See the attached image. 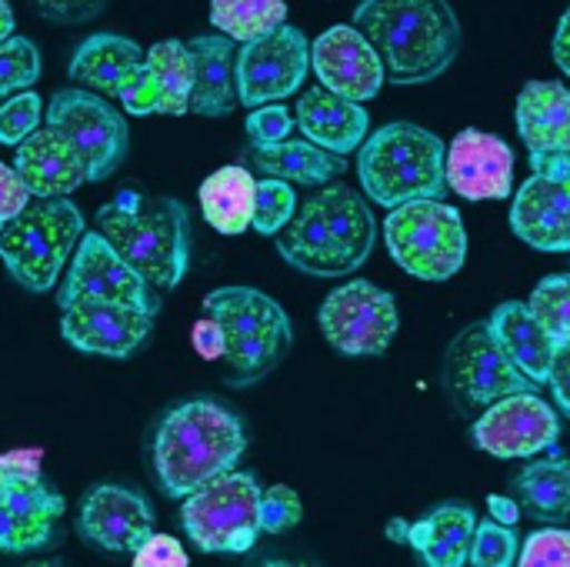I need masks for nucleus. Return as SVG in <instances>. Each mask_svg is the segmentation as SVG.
<instances>
[{
    "label": "nucleus",
    "instance_id": "nucleus-1",
    "mask_svg": "<svg viewBox=\"0 0 570 567\" xmlns=\"http://www.w3.org/2000/svg\"><path fill=\"white\" fill-rule=\"evenodd\" d=\"M354 27L377 50L391 84H431L451 70L464 30L448 0H361Z\"/></svg>",
    "mask_w": 570,
    "mask_h": 567
},
{
    "label": "nucleus",
    "instance_id": "nucleus-2",
    "mask_svg": "<svg viewBox=\"0 0 570 567\" xmlns=\"http://www.w3.org/2000/svg\"><path fill=\"white\" fill-rule=\"evenodd\" d=\"M247 451L244 421L214 398L174 404L154 428L150 461L160 491L184 501L207 481L237 468Z\"/></svg>",
    "mask_w": 570,
    "mask_h": 567
},
{
    "label": "nucleus",
    "instance_id": "nucleus-3",
    "mask_svg": "<svg viewBox=\"0 0 570 567\" xmlns=\"http://www.w3.org/2000/svg\"><path fill=\"white\" fill-rule=\"evenodd\" d=\"M374 241L377 221L371 204L331 180L297 204L291 224L277 234V254L311 277H347L367 264Z\"/></svg>",
    "mask_w": 570,
    "mask_h": 567
},
{
    "label": "nucleus",
    "instance_id": "nucleus-4",
    "mask_svg": "<svg viewBox=\"0 0 570 567\" xmlns=\"http://www.w3.org/2000/svg\"><path fill=\"white\" fill-rule=\"evenodd\" d=\"M97 231L154 291H174L184 281L190 217L180 201L127 187L97 211Z\"/></svg>",
    "mask_w": 570,
    "mask_h": 567
},
{
    "label": "nucleus",
    "instance_id": "nucleus-5",
    "mask_svg": "<svg viewBox=\"0 0 570 567\" xmlns=\"http://www.w3.org/2000/svg\"><path fill=\"white\" fill-rule=\"evenodd\" d=\"M357 177L364 194L381 207H401L428 197L441 201L451 190L448 147L434 130L411 120H394L367 134L361 144Z\"/></svg>",
    "mask_w": 570,
    "mask_h": 567
},
{
    "label": "nucleus",
    "instance_id": "nucleus-6",
    "mask_svg": "<svg viewBox=\"0 0 570 567\" xmlns=\"http://www.w3.org/2000/svg\"><path fill=\"white\" fill-rule=\"evenodd\" d=\"M204 311L224 331V381L250 388L284 364L294 348L287 311L257 287H217L204 297Z\"/></svg>",
    "mask_w": 570,
    "mask_h": 567
},
{
    "label": "nucleus",
    "instance_id": "nucleus-7",
    "mask_svg": "<svg viewBox=\"0 0 570 567\" xmlns=\"http://www.w3.org/2000/svg\"><path fill=\"white\" fill-rule=\"evenodd\" d=\"M83 237V214L67 197H33L3 231L0 261L30 294L53 291L60 271Z\"/></svg>",
    "mask_w": 570,
    "mask_h": 567
},
{
    "label": "nucleus",
    "instance_id": "nucleus-8",
    "mask_svg": "<svg viewBox=\"0 0 570 567\" xmlns=\"http://www.w3.org/2000/svg\"><path fill=\"white\" fill-rule=\"evenodd\" d=\"M384 244L401 271L417 281H451L468 261V227L458 207L428 197L391 207Z\"/></svg>",
    "mask_w": 570,
    "mask_h": 567
},
{
    "label": "nucleus",
    "instance_id": "nucleus-9",
    "mask_svg": "<svg viewBox=\"0 0 570 567\" xmlns=\"http://www.w3.org/2000/svg\"><path fill=\"white\" fill-rule=\"evenodd\" d=\"M261 481L227 471L184 498L180 525L204 555H244L261 538Z\"/></svg>",
    "mask_w": 570,
    "mask_h": 567
},
{
    "label": "nucleus",
    "instance_id": "nucleus-10",
    "mask_svg": "<svg viewBox=\"0 0 570 567\" xmlns=\"http://www.w3.org/2000/svg\"><path fill=\"white\" fill-rule=\"evenodd\" d=\"M321 334L344 358H381L397 338L401 314L394 294L371 281H347L317 311Z\"/></svg>",
    "mask_w": 570,
    "mask_h": 567
},
{
    "label": "nucleus",
    "instance_id": "nucleus-11",
    "mask_svg": "<svg viewBox=\"0 0 570 567\" xmlns=\"http://www.w3.org/2000/svg\"><path fill=\"white\" fill-rule=\"evenodd\" d=\"M444 388L464 414L484 411L508 394L538 391V384L524 378L498 348V341L488 331V321L464 328L451 341L444 358Z\"/></svg>",
    "mask_w": 570,
    "mask_h": 567
},
{
    "label": "nucleus",
    "instance_id": "nucleus-12",
    "mask_svg": "<svg viewBox=\"0 0 570 567\" xmlns=\"http://www.w3.org/2000/svg\"><path fill=\"white\" fill-rule=\"evenodd\" d=\"M47 127L63 134L80 157L87 160L90 184L107 180L127 157V120L117 107L107 104V97L83 90V87H63L50 97L47 107Z\"/></svg>",
    "mask_w": 570,
    "mask_h": 567
},
{
    "label": "nucleus",
    "instance_id": "nucleus-13",
    "mask_svg": "<svg viewBox=\"0 0 570 567\" xmlns=\"http://www.w3.org/2000/svg\"><path fill=\"white\" fill-rule=\"evenodd\" d=\"M57 304L60 311L73 304H120L147 314L160 311V297L154 294V287L117 254V247L100 231H83L67 277L57 291Z\"/></svg>",
    "mask_w": 570,
    "mask_h": 567
},
{
    "label": "nucleus",
    "instance_id": "nucleus-14",
    "mask_svg": "<svg viewBox=\"0 0 570 567\" xmlns=\"http://www.w3.org/2000/svg\"><path fill=\"white\" fill-rule=\"evenodd\" d=\"M311 70V40L304 30L281 23L264 37L237 47V97L244 107H264L301 90Z\"/></svg>",
    "mask_w": 570,
    "mask_h": 567
},
{
    "label": "nucleus",
    "instance_id": "nucleus-15",
    "mask_svg": "<svg viewBox=\"0 0 570 567\" xmlns=\"http://www.w3.org/2000/svg\"><path fill=\"white\" fill-rule=\"evenodd\" d=\"M471 438L484 454L501 461L534 458L558 448L561 418L544 398H538V391H521L484 408Z\"/></svg>",
    "mask_w": 570,
    "mask_h": 567
},
{
    "label": "nucleus",
    "instance_id": "nucleus-16",
    "mask_svg": "<svg viewBox=\"0 0 570 567\" xmlns=\"http://www.w3.org/2000/svg\"><path fill=\"white\" fill-rule=\"evenodd\" d=\"M63 495L40 475H0V555H27L57 541Z\"/></svg>",
    "mask_w": 570,
    "mask_h": 567
},
{
    "label": "nucleus",
    "instance_id": "nucleus-17",
    "mask_svg": "<svg viewBox=\"0 0 570 567\" xmlns=\"http://www.w3.org/2000/svg\"><path fill=\"white\" fill-rule=\"evenodd\" d=\"M77 531L87 545L107 555H134L147 535H154L150 501L120 485H94L77 515Z\"/></svg>",
    "mask_w": 570,
    "mask_h": 567
},
{
    "label": "nucleus",
    "instance_id": "nucleus-18",
    "mask_svg": "<svg viewBox=\"0 0 570 567\" xmlns=\"http://www.w3.org/2000/svg\"><path fill=\"white\" fill-rule=\"evenodd\" d=\"M311 67L317 80L351 100H374L387 80L371 40L354 23H334L311 43Z\"/></svg>",
    "mask_w": 570,
    "mask_h": 567
},
{
    "label": "nucleus",
    "instance_id": "nucleus-19",
    "mask_svg": "<svg viewBox=\"0 0 570 567\" xmlns=\"http://www.w3.org/2000/svg\"><path fill=\"white\" fill-rule=\"evenodd\" d=\"M154 321H157V314H147L137 307L73 304V307L60 311V334L80 354L124 361L147 344Z\"/></svg>",
    "mask_w": 570,
    "mask_h": 567
},
{
    "label": "nucleus",
    "instance_id": "nucleus-20",
    "mask_svg": "<svg viewBox=\"0 0 570 567\" xmlns=\"http://www.w3.org/2000/svg\"><path fill=\"white\" fill-rule=\"evenodd\" d=\"M448 187L464 201H504L514 190V150L478 127L461 130L448 147Z\"/></svg>",
    "mask_w": 570,
    "mask_h": 567
},
{
    "label": "nucleus",
    "instance_id": "nucleus-21",
    "mask_svg": "<svg viewBox=\"0 0 570 567\" xmlns=\"http://www.w3.org/2000/svg\"><path fill=\"white\" fill-rule=\"evenodd\" d=\"M194 60L184 40H160L147 50L144 77L120 97V107L134 117L167 114L180 117L190 110Z\"/></svg>",
    "mask_w": 570,
    "mask_h": 567
},
{
    "label": "nucleus",
    "instance_id": "nucleus-22",
    "mask_svg": "<svg viewBox=\"0 0 570 567\" xmlns=\"http://www.w3.org/2000/svg\"><path fill=\"white\" fill-rule=\"evenodd\" d=\"M511 231L534 251H570V180L531 174L511 201Z\"/></svg>",
    "mask_w": 570,
    "mask_h": 567
},
{
    "label": "nucleus",
    "instance_id": "nucleus-23",
    "mask_svg": "<svg viewBox=\"0 0 570 567\" xmlns=\"http://www.w3.org/2000/svg\"><path fill=\"white\" fill-rule=\"evenodd\" d=\"M13 170L23 180L30 197H67L80 184H90L87 177V160L80 150L57 134L53 127L33 130L27 140L17 144L13 154Z\"/></svg>",
    "mask_w": 570,
    "mask_h": 567
},
{
    "label": "nucleus",
    "instance_id": "nucleus-24",
    "mask_svg": "<svg viewBox=\"0 0 570 567\" xmlns=\"http://www.w3.org/2000/svg\"><path fill=\"white\" fill-rule=\"evenodd\" d=\"M147 67V50H140L130 37L120 33H90L70 57V80L107 97L120 100Z\"/></svg>",
    "mask_w": 570,
    "mask_h": 567
},
{
    "label": "nucleus",
    "instance_id": "nucleus-25",
    "mask_svg": "<svg viewBox=\"0 0 570 567\" xmlns=\"http://www.w3.org/2000/svg\"><path fill=\"white\" fill-rule=\"evenodd\" d=\"M294 120L307 140H314L317 147L341 154V157L357 150L367 140V127H371V117L361 107V100L341 97V94L327 90L324 84L304 90V97L297 100Z\"/></svg>",
    "mask_w": 570,
    "mask_h": 567
},
{
    "label": "nucleus",
    "instance_id": "nucleus-26",
    "mask_svg": "<svg viewBox=\"0 0 570 567\" xmlns=\"http://www.w3.org/2000/svg\"><path fill=\"white\" fill-rule=\"evenodd\" d=\"M194 60L190 110L200 117H227L237 107V40L227 33H200L187 40Z\"/></svg>",
    "mask_w": 570,
    "mask_h": 567
},
{
    "label": "nucleus",
    "instance_id": "nucleus-27",
    "mask_svg": "<svg viewBox=\"0 0 570 567\" xmlns=\"http://www.w3.org/2000/svg\"><path fill=\"white\" fill-rule=\"evenodd\" d=\"M488 331L498 341V348L511 358V364L531 378L538 388L548 384L551 378V361L558 344L551 341V334L538 324V317L531 314V307L524 301H504L494 307V314L488 317Z\"/></svg>",
    "mask_w": 570,
    "mask_h": 567
},
{
    "label": "nucleus",
    "instance_id": "nucleus-28",
    "mask_svg": "<svg viewBox=\"0 0 570 567\" xmlns=\"http://www.w3.org/2000/svg\"><path fill=\"white\" fill-rule=\"evenodd\" d=\"M478 518L471 505L448 501L411 525L407 548L428 567H464L471 561V541Z\"/></svg>",
    "mask_w": 570,
    "mask_h": 567
},
{
    "label": "nucleus",
    "instance_id": "nucleus-29",
    "mask_svg": "<svg viewBox=\"0 0 570 567\" xmlns=\"http://www.w3.org/2000/svg\"><path fill=\"white\" fill-rule=\"evenodd\" d=\"M514 120L528 154L570 147V87L561 80H528L518 94Z\"/></svg>",
    "mask_w": 570,
    "mask_h": 567
},
{
    "label": "nucleus",
    "instance_id": "nucleus-30",
    "mask_svg": "<svg viewBox=\"0 0 570 567\" xmlns=\"http://www.w3.org/2000/svg\"><path fill=\"white\" fill-rule=\"evenodd\" d=\"M247 160L250 170H257L261 177H277L301 187H324L347 170V160L341 154H331L307 137L304 140L287 137L281 144H254Z\"/></svg>",
    "mask_w": 570,
    "mask_h": 567
},
{
    "label": "nucleus",
    "instance_id": "nucleus-31",
    "mask_svg": "<svg viewBox=\"0 0 570 567\" xmlns=\"http://www.w3.org/2000/svg\"><path fill=\"white\" fill-rule=\"evenodd\" d=\"M514 498L521 515L538 525H564L570 521V458H561L558 448L548 458L531 461L514 481Z\"/></svg>",
    "mask_w": 570,
    "mask_h": 567
},
{
    "label": "nucleus",
    "instance_id": "nucleus-32",
    "mask_svg": "<svg viewBox=\"0 0 570 567\" xmlns=\"http://www.w3.org/2000/svg\"><path fill=\"white\" fill-rule=\"evenodd\" d=\"M254 197H257V180L247 167H240V164L220 167L200 184L204 221L214 231L237 237L254 221Z\"/></svg>",
    "mask_w": 570,
    "mask_h": 567
},
{
    "label": "nucleus",
    "instance_id": "nucleus-33",
    "mask_svg": "<svg viewBox=\"0 0 570 567\" xmlns=\"http://www.w3.org/2000/svg\"><path fill=\"white\" fill-rule=\"evenodd\" d=\"M210 23L237 43L271 33L287 23L284 0H210Z\"/></svg>",
    "mask_w": 570,
    "mask_h": 567
},
{
    "label": "nucleus",
    "instance_id": "nucleus-34",
    "mask_svg": "<svg viewBox=\"0 0 570 567\" xmlns=\"http://www.w3.org/2000/svg\"><path fill=\"white\" fill-rule=\"evenodd\" d=\"M531 314L538 317V324L551 334L554 344H568L570 341V274H548L531 301H528Z\"/></svg>",
    "mask_w": 570,
    "mask_h": 567
},
{
    "label": "nucleus",
    "instance_id": "nucleus-35",
    "mask_svg": "<svg viewBox=\"0 0 570 567\" xmlns=\"http://www.w3.org/2000/svg\"><path fill=\"white\" fill-rule=\"evenodd\" d=\"M297 211V194L294 184L277 180V177H261L257 180V197H254V221L250 227L264 237H277Z\"/></svg>",
    "mask_w": 570,
    "mask_h": 567
},
{
    "label": "nucleus",
    "instance_id": "nucleus-36",
    "mask_svg": "<svg viewBox=\"0 0 570 567\" xmlns=\"http://www.w3.org/2000/svg\"><path fill=\"white\" fill-rule=\"evenodd\" d=\"M40 80V50L27 37H7L0 43V104Z\"/></svg>",
    "mask_w": 570,
    "mask_h": 567
},
{
    "label": "nucleus",
    "instance_id": "nucleus-37",
    "mask_svg": "<svg viewBox=\"0 0 570 567\" xmlns=\"http://www.w3.org/2000/svg\"><path fill=\"white\" fill-rule=\"evenodd\" d=\"M521 545L511 525H501L494 518L481 521L471 541V561L474 567H511L518 565Z\"/></svg>",
    "mask_w": 570,
    "mask_h": 567
},
{
    "label": "nucleus",
    "instance_id": "nucleus-38",
    "mask_svg": "<svg viewBox=\"0 0 570 567\" xmlns=\"http://www.w3.org/2000/svg\"><path fill=\"white\" fill-rule=\"evenodd\" d=\"M40 117H43V100L33 90H20L17 97L3 100L0 104V144L17 147L37 130Z\"/></svg>",
    "mask_w": 570,
    "mask_h": 567
},
{
    "label": "nucleus",
    "instance_id": "nucleus-39",
    "mask_svg": "<svg viewBox=\"0 0 570 567\" xmlns=\"http://www.w3.org/2000/svg\"><path fill=\"white\" fill-rule=\"evenodd\" d=\"M304 521V501L294 488L274 485L261 495V535H287Z\"/></svg>",
    "mask_w": 570,
    "mask_h": 567
},
{
    "label": "nucleus",
    "instance_id": "nucleus-40",
    "mask_svg": "<svg viewBox=\"0 0 570 567\" xmlns=\"http://www.w3.org/2000/svg\"><path fill=\"white\" fill-rule=\"evenodd\" d=\"M521 567H570V531L564 528H541L528 535L518 555Z\"/></svg>",
    "mask_w": 570,
    "mask_h": 567
},
{
    "label": "nucleus",
    "instance_id": "nucleus-41",
    "mask_svg": "<svg viewBox=\"0 0 570 567\" xmlns=\"http://www.w3.org/2000/svg\"><path fill=\"white\" fill-rule=\"evenodd\" d=\"M294 117H291V110L287 107H281V104H264V107H254L250 114H247V134H250V140L254 144H281V140H287L291 137V130H294Z\"/></svg>",
    "mask_w": 570,
    "mask_h": 567
},
{
    "label": "nucleus",
    "instance_id": "nucleus-42",
    "mask_svg": "<svg viewBox=\"0 0 570 567\" xmlns=\"http://www.w3.org/2000/svg\"><path fill=\"white\" fill-rule=\"evenodd\" d=\"M134 567H187V551L170 535H147L144 545L130 555Z\"/></svg>",
    "mask_w": 570,
    "mask_h": 567
},
{
    "label": "nucleus",
    "instance_id": "nucleus-43",
    "mask_svg": "<svg viewBox=\"0 0 570 567\" xmlns=\"http://www.w3.org/2000/svg\"><path fill=\"white\" fill-rule=\"evenodd\" d=\"M33 7L53 23H87L104 13L107 0H33Z\"/></svg>",
    "mask_w": 570,
    "mask_h": 567
},
{
    "label": "nucleus",
    "instance_id": "nucleus-44",
    "mask_svg": "<svg viewBox=\"0 0 570 567\" xmlns=\"http://www.w3.org/2000/svg\"><path fill=\"white\" fill-rule=\"evenodd\" d=\"M27 204H30V194H27L23 180L17 177L13 167L0 164V231H3Z\"/></svg>",
    "mask_w": 570,
    "mask_h": 567
},
{
    "label": "nucleus",
    "instance_id": "nucleus-45",
    "mask_svg": "<svg viewBox=\"0 0 570 567\" xmlns=\"http://www.w3.org/2000/svg\"><path fill=\"white\" fill-rule=\"evenodd\" d=\"M548 388H551V394L558 401V411L564 418H570V341L568 344H558V351H554Z\"/></svg>",
    "mask_w": 570,
    "mask_h": 567
},
{
    "label": "nucleus",
    "instance_id": "nucleus-46",
    "mask_svg": "<svg viewBox=\"0 0 570 567\" xmlns=\"http://www.w3.org/2000/svg\"><path fill=\"white\" fill-rule=\"evenodd\" d=\"M190 341H194V348H197V354L204 361H220L224 358V331H220V324L210 314L194 324Z\"/></svg>",
    "mask_w": 570,
    "mask_h": 567
},
{
    "label": "nucleus",
    "instance_id": "nucleus-47",
    "mask_svg": "<svg viewBox=\"0 0 570 567\" xmlns=\"http://www.w3.org/2000/svg\"><path fill=\"white\" fill-rule=\"evenodd\" d=\"M531 170L548 180H570V147L554 150H534L531 154Z\"/></svg>",
    "mask_w": 570,
    "mask_h": 567
},
{
    "label": "nucleus",
    "instance_id": "nucleus-48",
    "mask_svg": "<svg viewBox=\"0 0 570 567\" xmlns=\"http://www.w3.org/2000/svg\"><path fill=\"white\" fill-rule=\"evenodd\" d=\"M551 50H554V60H558L561 74L570 80V7L561 13V20H558V30H554V43H551Z\"/></svg>",
    "mask_w": 570,
    "mask_h": 567
},
{
    "label": "nucleus",
    "instance_id": "nucleus-49",
    "mask_svg": "<svg viewBox=\"0 0 570 567\" xmlns=\"http://www.w3.org/2000/svg\"><path fill=\"white\" fill-rule=\"evenodd\" d=\"M488 508H491V518L501 521V525H518L521 518V508H518V498H504V495H491L488 498Z\"/></svg>",
    "mask_w": 570,
    "mask_h": 567
},
{
    "label": "nucleus",
    "instance_id": "nucleus-50",
    "mask_svg": "<svg viewBox=\"0 0 570 567\" xmlns=\"http://www.w3.org/2000/svg\"><path fill=\"white\" fill-rule=\"evenodd\" d=\"M387 535H391V541L407 545V541H411V525H407V521H401V518H394V521L387 525Z\"/></svg>",
    "mask_w": 570,
    "mask_h": 567
},
{
    "label": "nucleus",
    "instance_id": "nucleus-51",
    "mask_svg": "<svg viewBox=\"0 0 570 567\" xmlns=\"http://www.w3.org/2000/svg\"><path fill=\"white\" fill-rule=\"evenodd\" d=\"M7 37H13V10H10L7 0H0V43H3Z\"/></svg>",
    "mask_w": 570,
    "mask_h": 567
}]
</instances>
